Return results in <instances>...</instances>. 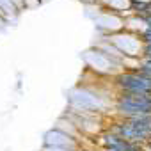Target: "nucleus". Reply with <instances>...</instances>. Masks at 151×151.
<instances>
[{
	"label": "nucleus",
	"instance_id": "1",
	"mask_svg": "<svg viewBox=\"0 0 151 151\" xmlns=\"http://www.w3.org/2000/svg\"><path fill=\"white\" fill-rule=\"evenodd\" d=\"M112 107H114V96L84 86L75 87L69 93V100H68V109L77 112H86V114L107 116V112Z\"/></svg>",
	"mask_w": 151,
	"mask_h": 151
},
{
	"label": "nucleus",
	"instance_id": "2",
	"mask_svg": "<svg viewBox=\"0 0 151 151\" xmlns=\"http://www.w3.org/2000/svg\"><path fill=\"white\" fill-rule=\"evenodd\" d=\"M107 130L114 132L121 139L144 146L151 142V116H132V117H114Z\"/></svg>",
	"mask_w": 151,
	"mask_h": 151
},
{
	"label": "nucleus",
	"instance_id": "3",
	"mask_svg": "<svg viewBox=\"0 0 151 151\" xmlns=\"http://www.w3.org/2000/svg\"><path fill=\"white\" fill-rule=\"evenodd\" d=\"M112 110H114V117L151 116V94L116 93Z\"/></svg>",
	"mask_w": 151,
	"mask_h": 151
},
{
	"label": "nucleus",
	"instance_id": "4",
	"mask_svg": "<svg viewBox=\"0 0 151 151\" xmlns=\"http://www.w3.org/2000/svg\"><path fill=\"white\" fill-rule=\"evenodd\" d=\"M84 62H86V68L87 71L94 73V75H100L103 78H110L114 80L119 73H123V66L114 60L112 57H109L105 52L98 50V48H89L86 53H84Z\"/></svg>",
	"mask_w": 151,
	"mask_h": 151
},
{
	"label": "nucleus",
	"instance_id": "5",
	"mask_svg": "<svg viewBox=\"0 0 151 151\" xmlns=\"http://www.w3.org/2000/svg\"><path fill=\"white\" fill-rule=\"evenodd\" d=\"M107 41H110L123 55L130 57V59H140L144 55V39L139 34H133L130 30H121L117 34L112 36H101Z\"/></svg>",
	"mask_w": 151,
	"mask_h": 151
},
{
	"label": "nucleus",
	"instance_id": "6",
	"mask_svg": "<svg viewBox=\"0 0 151 151\" xmlns=\"http://www.w3.org/2000/svg\"><path fill=\"white\" fill-rule=\"evenodd\" d=\"M116 93L132 94H151V80L139 75L137 71H123L112 80Z\"/></svg>",
	"mask_w": 151,
	"mask_h": 151
},
{
	"label": "nucleus",
	"instance_id": "7",
	"mask_svg": "<svg viewBox=\"0 0 151 151\" xmlns=\"http://www.w3.org/2000/svg\"><path fill=\"white\" fill-rule=\"evenodd\" d=\"M93 20H94L98 36H112V34H117V32L124 30V18L109 11V9H105V7Z\"/></svg>",
	"mask_w": 151,
	"mask_h": 151
},
{
	"label": "nucleus",
	"instance_id": "8",
	"mask_svg": "<svg viewBox=\"0 0 151 151\" xmlns=\"http://www.w3.org/2000/svg\"><path fill=\"white\" fill-rule=\"evenodd\" d=\"M45 146L62 147V149H69V151H82V149H86L80 140L66 135L64 132H60L57 128H52V130H48L45 133Z\"/></svg>",
	"mask_w": 151,
	"mask_h": 151
},
{
	"label": "nucleus",
	"instance_id": "9",
	"mask_svg": "<svg viewBox=\"0 0 151 151\" xmlns=\"http://www.w3.org/2000/svg\"><path fill=\"white\" fill-rule=\"evenodd\" d=\"M53 128H57V130L64 132L66 135H69V137H73V139L80 140L82 144H84V140H86V137L80 133V130L77 128V124H75L71 119H68L66 116H60V117L57 119V123H55V126H53Z\"/></svg>",
	"mask_w": 151,
	"mask_h": 151
},
{
	"label": "nucleus",
	"instance_id": "10",
	"mask_svg": "<svg viewBox=\"0 0 151 151\" xmlns=\"http://www.w3.org/2000/svg\"><path fill=\"white\" fill-rule=\"evenodd\" d=\"M105 9H109V11L126 18L128 14H132V0H110Z\"/></svg>",
	"mask_w": 151,
	"mask_h": 151
},
{
	"label": "nucleus",
	"instance_id": "11",
	"mask_svg": "<svg viewBox=\"0 0 151 151\" xmlns=\"http://www.w3.org/2000/svg\"><path fill=\"white\" fill-rule=\"evenodd\" d=\"M18 13H20V9L14 6L13 0H0V14L6 18V22L13 20Z\"/></svg>",
	"mask_w": 151,
	"mask_h": 151
},
{
	"label": "nucleus",
	"instance_id": "12",
	"mask_svg": "<svg viewBox=\"0 0 151 151\" xmlns=\"http://www.w3.org/2000/svg\"><path fill=\"white\" fill-rule=\"evenodd\" d=\"M142 39H144V45L151 48V29H147V30L142 34Z\"/></svg>",
	"mask_w": 151,
	"mask_h": 151
},
{
	"label": "nucleus",
	"instance_id": "13",
	"mask_svg": "<svg viewBox=\"0 0 151 151\" xmlns=\"http://www.w3.org/2000/svg\"><path fill=\"white\" fill-rule=\"evenodd\" d=\"M41 4V0H23V7H36V6H39Z\"/></svg>",
	"mask_w": 151,
	"mask_h": 151
},
{
	"label": "nucleus",
	"instance_id": "14",
	"mask_svg": "<svg viewBox=\"0 0 151 151\" xmlns=\"http://www.w3.org/2000/svg\"><path fill=\"white\" fill-rule=\"evenodd\" d=\"M41 151H69V149H62V147H52V146H43Z\"/></svg>",
	"mask_w": 151,
	"mask_h": 151
},
{
	"label": "nucleus",
	"instance_id": "15",
	"mask_svg": "<svg viewBox=\"0 0 151 151\" xmlns=\"http://www.w3.org/2000/svg\"><path fill=\"white\" fill-rule=\"evenodd\" d=\"M94 2H96L98 6H101V7H107V6H109V2H110V0H94Z\"/></svg>",
	"mask_w": 151,
	"mask_h": 151
},
{
	"label": "nucleus",
	"instance_id": "16",
	"mask_svg": "<svg viewBox=\"0 0 151 151\" xmlns=\"http://www.w3.org/2000/svg\"><path fill=\"white\" fill-rule=\"evenodd\" d=\"M13 2H14V6H16V7L20 9V11L23 9V0H13Z\"/></svg>",
	"mask_w": 151,
	"mask_h": 151
},
{
	"label": "nucleus",
	"instance_id": "17",
	"mask_svg": "<svg viewBox=\"0 0 151 151\" xmlns=\"http://www.w3.org/2000/svg\"><path fill=\"white\" fill-rule=\"evenodd\" d=\"M4 25H6V18L0 14V27H4Z\"/></svg>",
	"mask_w": 151,
	"mask_h": 151
}]
</instances>
